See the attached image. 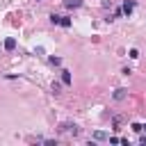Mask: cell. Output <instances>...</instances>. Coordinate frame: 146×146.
Here are the masks:
<instances>
[{"mask_svg": "<svg viewBox=\"0 0 146 146\" xmlns=\"http://www.w3.org/2000/svg\"><path fill=\"white\" fill-rule=\"evenodd\" d=\"M59 132H68V135H78V132H80V128H78L75 123H62V125H59Z\"/></svg>", "mask_w": 146, "mask_h": 146, "instance_id": "6da1fadb", "label": "cell"}, {"mask_svg": "<svg viewBox=\"0 0 146 146\" xmlns=\"http://www.w3.org/2000/svg\"><path fill=\"white\" fill-rule=\"evenodd\" d=\"M132 9H135V0H125V2H123V7H121V11H123V14H128V16L132 14Z\"/></svg>", "mask_w": 146, "mask_h": 146, "instance_id": "7a4b0ae2", "label": "cell"}, {"mask_svg": "<svg viewBox=\"0 0 146 146\" xmlns=\"http://www.w3.org/2000/svg\"><path fill=\"white\" fill-rule=\"evenodd\" d=\"M125 96H128V89H125V87H119V89L114 91V100H123Z\"/></svg>", "mask_w": 146, "mask_h": 146, "instance_id": "3957f363", "label": "cell"}, {"mask_svg": "<svg viewBox=\"0 0 146 146\" xmlns=\"http://www.w3.org/2000/svg\"><path fill=\"white\" fill-rule=\"evenodd\" d=\"M91 137H94L96 141H105V139H110V135H107V132H103V130H96Z\"/></svg>", "mask_w": 146, "mask_h": 146, "instance_id": "277c9868", "label": "cell"}, {"mask_svg": "<svg viewBox=\"0 0 146 146\" xmlns=\"http://www.w3.org/2000/svg\"><path fill=\"white\" fill-rule=\"evenodd\" d=\"M64 5H66V9H78V7L82 5V0H66Z\"/></svg>", "mask_w": 146, "mask_h": 146, "instance_id": "5b68a950", "label": "cell"}, {"mask_svg": "<svg viewBox=\"0 0 146 146\" xmlns=\"http://www.w3.org/2000/svg\"><path fill=\"white\" fill-rule=\"evenodd\" d=\"M14 48H16V39H14V36H9V39L5 41V50H14Z\"/></svg>", "mask_w": 146, "mask_h": 146, "instance_id": "8992f818", "label": "cell"}, {"mask_svg": "<svg viewBox=\"0 0 146 146\" xmlns=\"http://www.w3.org/2000/svg\"><path fill=\"white\" fill-rule=\"evenodd\" d=\"M62 82L64 84H71V71H62Z\"/></svg>", "mask_w": 146, "mask_h": 146, "instance_id": "52a82bcc", "label": "cell"}, {"mask_svg": "<svg viewBox=\"0 0 146 146\" xmlns=\"http://www.w3.org/2000/svg\"><path fill=\"white\" fill-rule=\"evenodd\" d=\"M59 25H62V27H71V18H68V16H62V18H59Z\"/></svg>", "mask_w": 146, "mask_h": 146, "instance_id": "ba28073f", "label": "cell"}, {"mask_svg": "<svg viewBox=\"0 0 146 146\" xmlns=\"http://www.w3.org/2000/svg\"><path fill=\"white\" fill-rule=\"evenodd\" d=\"M59 18H62V16H57V14H50V23H52V25H59Z\"/></svg>", "mask_w": 146, "mask_h": 146, "instance_id": "9c48e42d", "label": "cell"}, {"mask_svg": "<svg viewBox=\"0 0 146 146\" xmlns=\"http://www.w3.org/2000/svg\"><path fill=\"white\" fill-rule=\"evenodd\" d=\"M128 55H130L132 59H137V57H139V50H137V48H130V52H128Z\"/></svg>", "mask_w": 146, "mask_h": 146, "instance_id": "30bf717a", "label": "cell"}, {"mask_svg": "<svg viewBox=\"0 0 146 146\" xmlns=\"http://www.w3.org/2000/svg\"><path fill=\"white\" fill-rule=\"evenodd\" d=\"M130 128H132V130H135V132H141V130H144V125H141V123H132V125H130Z\"/></svg>", "mask_w": 146, "mask_h": 146, "instance_id": "8fae6325", "label": "cell"}, {"mask_svg": "<svg viewBox=\"0 0 146 146\" xmlns=\"http://www.w3.org/2000/svg\"><path fill=\"white\" fill-rule=\"evenodd\" d=\"M50 64H52V66H59L62 59H59V57H50Z\"/></svg>", "mask_w": 146, "mask_h": 146, "instance_id": "7c38bea8", "label": "cell"}, {"mask_svg": "<svg viewBox=\"0 0 146 146\" xmlns=\"http://www.w3.org/2000/svg\"><path fill=\"white\" fill-rule=\"evenodd\" d=\"M59 89H62V82H52V91L59 94Z\"/></svg>", "mask_w": 146, "mask_h": 146, "instance_id": "4fadbf2b", "label": "cell"}, {"mask_svg": "<svg viewBox=\"0 0 146 146\" xmlns=\"http://www.w3.org/2000/svg\"><path fill=\"white\" fill-rule=\"evenodd\" d=\"M139 144H146V135H141V137H139Z\"/></svg>", "mask_w": 146, "mask_h": 146, "instance_id": "5bb4252c", "label": "cell"}, {"mask_svg": "<svg viewBox=\"0 0 146 146\" xmlns=\"http://www.w3.org/2000/svg\"><path fill=\"white\" fill-rule=\"evenodd\" d=\"M144 130H146V125H144Z\"/></svg>", "mask_w": 146, "mask_h": 146, "instance_id": "9a60e30c", "label": "cell"}, {"mask_svg": "<svg viewBox=\"0 0 146 146\" xmlns=\"http://www.w3.org/2000/svg\"><path fill=\"white\" fill-rule=\"evenodd\" d=\"M36 2H39V0H36Z\"/></svg>", "mask_w": 146, "mask_h": 146, "instance_id": "2e32d148", "label": "cell"}]
</instances>
